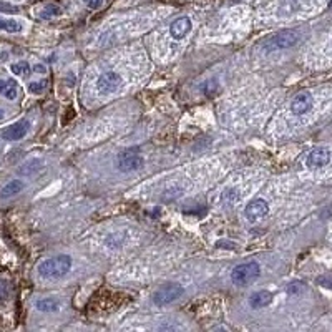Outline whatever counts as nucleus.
Returning a JSON list of instances; mask_svg holds the SVG:
<instances>
[{
  "instance_id": "obj_5",
  "label": "nucleus",
  "mask_w": 332,
  "mask_h": 332,
  "mask_svg": "<svg viewBox=\"0 0 332 332\" xmlns=\"http://www.w3.org/2000/svg\"><path fill=\"white\" fill-rule=\"evenodd\" d=\"M116 166H118L120 171H123V173L136 171V169L143 166V158L140 157L138 150H135V148H128V150H125L118 154Z\"/></svg>"
},
{
  "instance_id": "obj_16",
  "label": "nucleus",
  "mask_w": 332,
  "mask_h": 332,
  "mask_svg": "<svg viewBox=\"0 0 332 332\" xmlns=\"http://www.w3.org/2000/svg\"><path fill=\"white\" fill-rule=\"evenodd\" d=\"M0 30L4 32H9V33H17L22 30V25L15 20H2L0 18Z\"/></svg>"
},
{
  "instance_id": "obj_10",
  "label": "nucleus",
  "mask_w": 332,
  "mask_h": 332,
  "mask_svg": "<svg viewBox=\"0 0 332 332\" xmlns=\"http://www.w3.org/2000/svg\"><path fill=\"white\" fill-rule=\"evenodd\" d=\"M313 105H314L313 95L307 93V91L306 93H299L291 103V111L294 113V115H304V113H307L310 108H313Z\"/></svg>"
},
{
  "instance_id": "obj_14",
  "label": "nucleus",
  "mask_w": 332,
  "mask_h": 332,
  "mask_svg": "<svg viewBox=\"0 0 332 332\" xmlns=\"http://www.w3.org/2000/svg\"><path fill=\"white\" fill-rule=\"evenodd\" d=\"M0 95L9 100H15L18 95V85L13 80H0Z\"/></svg>"
},
{
  "instance_id": "obj_25",
  "label": "nucleus",
  "mask_w": 332,
  "mask_h": 332,
  "mask_svg": "<svg viewBox=\"0 0 332 332\" xmlns=\"http://www.w3.org/2000/svg\"><path fill=\"white\" fill-rule=\"evenodd\" d=\"M330 5H332V4H330Z\"/></svg>"
},
{
  "instance_id": "obj_3",
  "label": "nucleus",
  "mask_w": 332,
  "mask_h": 332,
  "mask_svg": "<svg viewBox=\"0 0 332 332\" xmlns=\"http://www.w3.org/2000/svg\"><path fill=\"white\" fill-rule=\"evenodd\" d=\"M261 274V266L258 263H244L236 266L231 272V281L235 282L236 286H246L249 284L252 279H256Z\"/></svg>"
},
{
  "instance_id": "obj_22",
  "label": "nucleus",
  "mask_w": 332,
  "mask_h": 332,
  "mask_svg": "<svg viewBox=\"0 0 332 332\" xmlns=\"http://www.w3.org/2000/svg\"><path fill=\"white\" fill-rule=\"evenodd\" d=\"M83 2L87 4V5L90 7V9H98V7L102 5L103 0H83Z\"/></svg>"
},
{
  "instance_id": "obj_24",
  "label": "nucleus",
  "mask_w": 332,
  "mask_h": 332,
  "mask_svg": "<svg viewBox=\"0 0 332 332\" xmlns=\"http://www.w3.org/2000/svg\"><path fill=\"white\" fill-rule=\"evenodd\" d=\"M2 118H4V113H2V111H0V120H2Z\"/></svg>"
},
{
  "instance_id": "obj_6",
  "label": "nucleus",
  "mask_w": 332,
  "mask_h": 332,
  "mask_svg": "<svg viewBox=\"0 0 332 332\" xmlns=\"http://www.w3.org/2000/svg\"><path fill=\"white\" fill-rule=\"evenodd\" d=\"M122 75L113 72V70H108V72H103L96 80V90L103 95H108L116 91L122 85Z\"/></svg>"
},
{
  "instance_id": "obj_9",
  "label": "nucleus",
  "mask_w": 332,
  "mask_h": 332,
  "mask_svg": "<svg viewBox=\"0 0 332 332\" xmlns=\"http://www.w3.org/2000/svg\"><path fill=\"white\" fill-rule=\"evenodd\" d=\"M329 161H330V151L327 150V148L321 146V148H316V150H313L307 154L306 165L313 169H317V168L326 166Z\"/></svg>"
},
{
  "instance_id": "obj_20",
  "label": "nucleus",
  "mask_w": 332,
  "mask_h": 332,
  "mask_svg": "<svg viewBox=\"0 0 332 332\" xmlns=\"http://www.w3.org/2000/svg\"><path fill=\"white\" fill-rule=\"evenodd\" d=\"M45 87H47V82L40 80V82H32L30 85H28V90H30V93H40Z\"/></svg>"
},
{
  "instance_id": "obj_18",
  "label": "nucleus",
  "mask_w": 332,
  "mask_h": 332,
  "mask_svg": "<svg viewBox=\"0 0 332 332\" xmlns=\"http://www.w3.org/2000/svg\"><path fill=\"white\" fill-rule=\"evenodd\" d=\"M40 168H42V161H38V160H32L30 163H27V165H24L22 168H20V174L37 173Z\"/></svg>"
},
{
  "instance_id": "obj_21",
  "label": "nucleus",
  "mask_w": 332,
  "mask_h": 332,
  "mask_svg": "<svg viewBox=\"0 0 332 332\" xmlns=\"http://www.w3.org/2000/svg\"><path fill=\"white\" fill-rule=\"evenodd\" d=\"M0 12H5V13H15V12H18V7L12 5V4H7V2H0Z\"/></svg>"
},
{
  "instance_id": "obj_23",
  "label": "nucleus",
  "mask_w": 332,
  "mask_h": 332,
  "mask_svg": "<svg viewBox=\"0 0 332 332\" xmlns=\"http://www.w3.org/2000/svg\"><path fill=\"white\" fill-rule=\"evenodd\" d=\"M33 72H37V73H45V72H47V68H45L44 65H35Z\"/></svg>"
},
{
  "instance_id": "obj_11",
  "label": "nucleus",
  "mask_w": 332,
  "mask_h": 332,
  "mask_svg": "<svg viewBox=\"0 0 332 332\" xmlns=\"http://www.w3.org/2000/svg\"><path fill=\"white\" fill-rule=\"evenodd\" d=\"M189 30H191V20H189V17H180L169 25V33H171V37L174 40L185 38L189 33Z\"/></svg>"
},
{
  "instance_id": "obj_2",
  "label": "nucleus",
  "mask_w": 332,
  "mask_h": 332,
  "mask_svg": "<svg viewBox=\"0 0 332 332\" xmlns=\"http://www.w3.org/2000/svg\"><path fill=\"white\" fill-rule=\"evenodd\" d=\"M299 42V33L294 30H282L272 35L263 44L264 52H274V50H284V48H291Z\"/></svg>"
},
{
  "instance_id": "obj_17",
  "label": "nucleus",
  "mask_w": 332,
  "mask_h": 332,
  "mask_svg": "<svg viewBox=\"0 0 332 332\" xmlns=\"http://www.w3.org/2000/svg\"><path fill=\"white\" fill-rule=\"evenodd\" d=\"M62 13V9L58 5H55V4H48L45 5L44 9H42V13L40 15L44 17V18H52V17H56V15H60Z\"/></svg>"
},
{
  "instance_id": "obj_4",
  "label": "nucleus",
  "mask_w": 332,
  "mask_h": 332,
  "mask_svg": "<svg viewBox=\"0 0 332 332\" xmlns=\"http://www.w3.org/2000/svg\"><path fill=\"white\" fill-rule=\"evenodd\" d=\"M183 294V287L178 282H165L163 286L158 287V291L153 296V302L157 306H166L171 304L178 298H181Z\"/></svg>"
},
{
  "instance_id": "obj_15",
  "label": "nucleus",
  "mask_w": 332,
  "mask_h": 332,
  "mask_svg": "<svg viewBox=\"0 0 332 332\" xmlns=\"http://www.w3.org/2000/svg\"><path fill=\"white\" fill-rule=\"evenodd\" d=\"M35 307H37L40 313H55V310H58L60 302L53 298H44L35 302Z\"/></svg>"
},
{
  "instance_id": "obj_8",
  "label": "nucleus",
  "mask_w": 332,
  "mask_h": 332,
  "mask_svg": "<svg viewBox=\"0 0 332 332\" xmlns=\"http://www.w3.org/2000/svg\"><path fill=\"white\" fill-rule=\"evenodd\" d=\"M28 130H30V123H28V120H18L17 123L7 126V128L2 131V138L7 141L22 140L28 133Z\"/></svg>"
},
{
  "instance_id": "obj_13",
  "label": "nucleus",
  "mask_w": 332,
  "mask_h": 332,
  "mask_svg": "<svg viewBox=\"0 0 332 332\" xmlns=\"http://www.w3.org/2000/svg\"><path fill=\"white\" fill-rule=\"evenodd\" d=\"M24 188H25V183H24V181H20V180H12V181H9V183H7V185L2 188V191H0V198H12V196L18 194Z\"/></svg>"
},
{
  "instance_id": "obj_19",
  "label": "nucleus",
  "mask_w": 332,
  "mask_h": 332,
  "mask_svg": "<svg viewBox=\"0 0 332 332\" xmlns=\"http://www.w3.org/2000/svg\"><path fill=\"white\" fill-rule=\"evenodd\" d=\"M10 70H12V73H15V75H27L30 72V65H28L27 62H18V63H13Z\"/></svg>"
},
{
  "instance_id": "obj_1",
  "label": "nucleus",
  "mask_w": 332,
  "mask_h": 332,
  "mask_svg": "<svg viewBox=\"0 0 332 332\" xmlns=\"http://www.w3.org/2000/svg\"><path fill=\"white\" fill-rule=\"evenodd\" d=\"M70 267H72V258L67 256V254H58V256L42 261L37 271L45 279H58L65 276L70 271Z\"/></svg>"
},
{
  "instance_id": "obj_7",
  "label": "nucleus",
  "mask_w": 332,
  "mask_h": 332,
  "mask_svg": "<svg viewBox=\"0 0 332 332\" xmlns=\"http://www.w3.org/2000/svg\"><path fill=\"white\" fill-rule=\"evenodd\" d=\"M269 213V204H267L264 200H254L251 201L248 206L244 209V216L246 220L251 221V223H256L259 220H263V218Z\"/></svg>"
},
{
  "instance_id": "obj_12",
  "label": "nucleus",
  "mask_w": 332,
  "mask_h": 332,
  "mask_svg": "<svg viewBox=\"0 0 332 332\" xmlns=\"http://www.w3.org/2000/svg\"><path fill=\"white\" fill-rule=\"evenodd\" d=\"M272 298H274V294L271 291H266V289H263V291H258V292H254V294L249 296V306L254 307V309L266 307V306H269L272 302Z\"/></svg>"
}]
</instances>
